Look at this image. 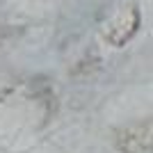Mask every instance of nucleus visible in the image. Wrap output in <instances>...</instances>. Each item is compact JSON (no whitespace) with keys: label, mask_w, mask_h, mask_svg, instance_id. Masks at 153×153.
Wrapping results in <instances>:
<instances>
[{"label":"nucleus","mask_w":153,"mask_h":153,"mask_svg":"<svg viewBox=\"0 0 153 153\" xmlns=\"http://www.w3.org/2000/svg\"><path fill=\"white\" fill-rule=\"evenodd\" d=\"M114 149L121 153H153V117L119 128L114 133Z\"/></svg>","instance_id":"nucleus-1"},{"label":"nucleus","mask_w":153,"mask_h":153,"mask_svg":"<svg viewBox=\"0 0 153 153\" xmlns=\"http://www.w3.org/2000/svg\"><path fill=\"white\" fill-rule=\"evenodd\" d=\"M140 21H142V16H140L137 5H128V7H123V9H119V12L112 16V21L105 25V41H108L110 46H117V48L126 46L128 41L137 34Z\"/></svg>","instance_id":"nucleus-2"}]
</instances>
